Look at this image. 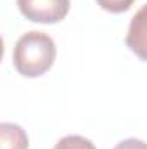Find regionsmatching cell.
<instances>
[{"instance_id":"obj_4","label":"cell","mask_w":147,"mask_h":149,"mask_svg":"<svg viewBox=\"0 0 147 149\" xmlns=\"http://www.w3.org/2000/svg\"><path fill=\"white\" fill-rule=\"evenodd\" d=\"M30 141L23 127L16 123H0V149H28Z\"/></svg>"},{"instance_id":"obj_7","label":"cell","mask_w":147,"mask_h":149,"mask_svg":"<svg viewBox=\"0 0 147 149\" xmlns=\"http://www.w3.org/2000/svg\"><path fill=\"white\" fill-rule=\"evenodd\" d=\"M114 149H147V142L140 139H125L121 142H118Z\"/></svg>"},{"instance_id":"obj_3","label":"cell","mask_w":147,"mask_h":149,"mask_svg":"<svg viewBox=\"0 0 147 149\" xmlns=\"http://www.w3.org/2000/svg\"><path fill=\"white\" fill-rule=\"evenodd\" d=\"M126 45L139 59L147 61V3L133 14L130 21Z\"/></svg>"},{"instance_id":"obj_2","label":"cell","mask_w":147,"mask_h":149,"mask_svg":"<svg viewBox=\"0 0 147 149\" xmlns=\"http://www.w3.org/2000/svg\"><path fill=\"white\" fill-rule=\"evenodd\" d=\"M17 7L21 14L33 21L52 24L62 21L71 7L69 0H17Z\"/></svg>"},{"instance_id":"obj_5","label":"cell","mask_w":147,"mask_h":149,"mask_svg":"<svg viewBox=\"0 0 147 149\" xmlns=\"http://www.w3.org/2000/svg\"><path fill=\"white\" fill-rule=\"evenodd\" d=\"M54 149H97V148L87 137H81V135H66V137H62L55 144Z\"/></svg>"},{"instance_id":"obj_1","label":"cell","mask_w":147,"mask_h":149,"mask_svg":"<svg viewBox=\"0 0 147 149\" xmlns=\"http://www.w3.org/2000/svg\"><path fill=\"white\" fill-rule=\"evenodd\" d=\"M55 56V43L47 33L28 31L16 42L12 63L19 74L26 78H38L52 68Z\"/></svg>"},{"instance_id":"obj_6","label":"cell","mask_w":147,"mask_h":149,"mask_svg":"<svg viewBox=\"0 0 147 149\" xmlns=\"http://www.w3.org/2000/svg\"><path fill=\"white\" fill-rule=\"evenodd\" d=\"M97 3L107 10V12H112V14H119V12H125L132 7L133 0H97Z\"/></svg>"}]
</instances>
